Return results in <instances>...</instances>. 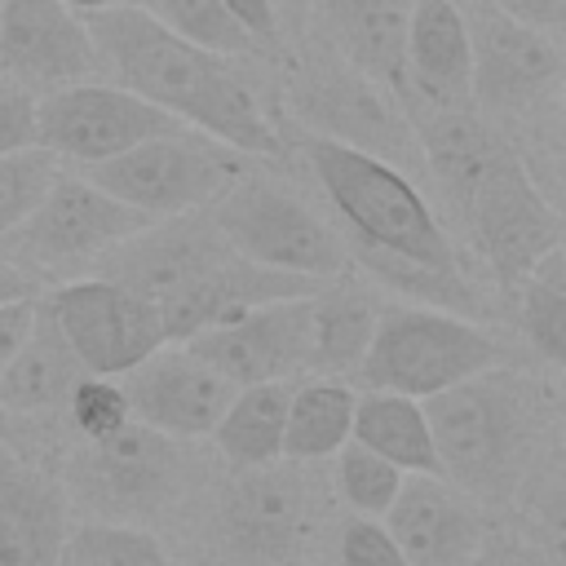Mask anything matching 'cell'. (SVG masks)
<instances>
[{"label": "cell", "instance_id": "cell-1", "mask_svg": "<svg viewBox=\"0 0 566 566\" xmlns=\"http://www.w3.org/2000/svg\"><path fill=\"white\" fill-rule=\"evenodd\" d=\"M84 22L97 49L102 80L164 106L186 128L217 137L248 159L283 150V137L256 84L239 71L243 57L212 53L172 35L133 0H115L97 13H84Z\"/></svg>", "mask_w": 566, "mask_h": 566}, {"label": "cell", "instance_id": "cell-2", "mask_svg": "<svg viewBox=\"0 0 566 566\" xmlns=\"http://www.w3.org/2000/svg\"><path fill=\"white\" fill-rule=\"evenodd\" d=\"M420 407L433 433L438 473L455 491L482 504H504L517 495L544 429V398L535 380L495 363L420 398Z\"/></svg>", "mask_w": 566, "mask_h": 566}, {"label": "cell", "instance_id": "cell-3", "mask_svg": "<svg viewBox=\"0 0 566 566\" xmlns=\"http://www.w3.org/2000/svg\"><path fill=\"white\" fill-rule=\"evenodd\" d=\"M301 150L318 190L349 230V256L402 261L433 274H464L460 248L442 230L433 203L398 164L318 133H305Z\"/></svg>", "mask_w": 566, "mask_h": 566}, {"label": "cell", "instance_id": "cell-4", "mask_svg": "<svg viewBox=\"0 0 566 566\" xmlns=\"http://www.w3.org/2000/svg\"><path fill=\"white\" fill-rule=\"evenodd\" d=\"M447 203L455 208L469 243L504 287L562 243L557 203L539 190L535 172L522 164L509 137L486 150V159L447 195Z\"/></svg>", "mask_w": 566, "mask_h": 566}, {"label": "cell", "instance_id": "cell-5", "mask_svg": "<svg viewBox=\"0 0 566 566\" xmlns=\"http://www.w3.org/2000/svg\"><path fill=\"white\" fill-rule=\"evenodd\" d=\"M155 217L142 208H128L124 199L93 186L84 172H57L49 195L0 234V256L40 279H80L93 274V265L124 243L128 234L146 230Z\"/></svg>", "mask_w": 566, "mask_h": 566}, {"label": "cell", "instance_id": "cell-6", "mask_svg": "<svg viewBox=\"0 0 566 566\" xmlns=\"http://www.w3.org/2000/svg\"><path fill=\"white\" fill-rule=\"evenodd\" d=\"M208 217L221 239L256 265L310 279H336L349 265V243L332 221L318 217L287 181H274L252 164L208 203Z\"/></svg>", "mask_w": 566, "mask_h": 566}, {"label": "cell", "instance_id": "cell-7", "mask_svg": "<svg viewBox=\"0 0 566 566\" xmlns=\"http://www.w3.org/2000/svg\"><path fill=\"white\" fill-rule=\"evenodd\" d=\"M287 111L305 133L371 150L389 164H420V142L407 106L380 80L349 66L327 44L305 49L287 71Z\"/></svg>", "mask_w": 566, "mask_h": 566}, {"label": "cell", "instance_id": "cell-8", "mask_svg": "<svg viewBox=\"0 0 566 566\" xmlns=\"http://www.w3.org/2000/svg\"><path fill=\"white\" fill-rule=\"evenodd\" d=\"M495 363H500V340L478 323H469L464 314L438 305H402L376 314L358 371L371 389L429 398Z\"/></svg>", "mask_w": 566, "mask_h": 566}, {"label": "cell", "instance_id": "cell-9", "mask_svg": "<svg viewBox=\"0 0 566 566\" xmlns=\"http://www.w3.org/2000/svg\"><path fill=\"white\" fill-rule=\"evenodd\" d=\"M248 164L252 159L230 150L226 142L199 128H177L137 142L102 164H84L75 172H84L93 186L124 199L128 208H142L150 217H172V212L208 208Z\"/></svg>", "mask_w": 566, "mask_h": 566}, {"label": "cell", "instance_id": "cell-10", "mask_svg": "<svg viewBox=\"0 0 566 566\" xmlns=\"http://www.w3.org/2000/svg\"><path fill=\"white\" fill-rule=\"evenodd\" d=\"M469 27V102L482 115H535L557 102L562 40L486 0H460Z\"/></svg>", "mask_w": 566, "mask_h": 566}, {"label": "cell", "instance_id": "cell-11", "mask_svg": "<svg viewBox=\"0 0 566 566\" xmlns=\"http://www.w3.org/2000/svg\"><path fill=\"white\" fill-rule=\"evenodd\" d=\"M44 310L93 376H124L168 340L164 314L150 296L97 274L62 279L44 296Z\"/></svg>", "mask_w": 566, "mask_h": 566}, {"label": "cell", "instance_id": "cell-12", "mask_svg": "<svg viewBox=\"0 0 566 566\" xmlns=\"http://www.w3.org/2000/svg\"><path fill=\"white\" fill-rule=\"evenodd\" d=\"M35 119H40V146L53 150L62 164H75V168L102 164V159H111L137 142L186 128L164 106H155V102H146V97L102 80V75L40 93Z\"/></svg>", "mask_w": 566, "mask_h": 566}, {"label": "cell", "instance_id": "cell-13", "mask_svg": "<svg viewBox=\"0 0 566 566\" xmlns=\"http://www.w3.org/2000/svg\"><path fill=\"white\" fill-rule=\"evenodd\" d=\"M310 495L314 486L301 482L296 473H274L270 464L243 469V478H234L217 504L221 548L234 562H252V566L292 562L310 539V522H314Z\"/></svg>", "mask_w": 566, "mask_h": 566}, {"label": "cell", "instance_id": "cell-14", "mask_svg": "<svg viewBox=\"0 0 566 566\" xmlns=\"http://www.w3.org/2000/svg\"><path fill=\"white\" fill-rule=\"evenodd\" d=\"M186 345L239 389L261 380H287L310 367V292L265 301L230 323H212L186 336Z\"/></svg>", "mask_w": 566, "mask_h": 566}, {"label": "cell", "instance_id": "cell-15", "mask_svg": "<svg viewBox=\"0 0 566 566\" xmlns=\"http://www.w3.org/2000/svg\"><path fill=\"white\" fill-rule=\"evenodd\" d=\"M97 49L84 13L62 0H4L0 9V80L27 93L97 80Z\"/></svg>", "mask_w": 566, "mask_h": 566}, {"label": "cell", "instance_id": "cell-16", "mask_svg": "<svg viewBox=\"0 0 566 566\" xmlns=\"http://www.w3.org/2000/svg\"><path fill=\"white\" fill-rule=\"evenodd\" d=\"M119 389L128 398L133 420L181 442L212 433L239 385H230L221 371L195 358L186 340H164L155 354L124 371Z\"/></svg>", "mask_w": 566, "mask_h": 566}, {"label": "cell", "instance_id": "cell-17", "mask_svg": "<svg viewBox=\"0 0 566 566\" xmlns=\"http://www.w3.org/2000/svg\"><path fill=\"white\" fill-rule=\"evenodd\" d=\"M234 248L221 239V230L212 226L208 208L195 212H172V217H155L146 230L128 234L124 243H115L93 274L124 283L142 296H150L155 305L177 296L186 283H195L203 270H212L221 256H230Z\"/></svg>", "mask_w": 566, "mask_h": 566}, {"label": "cell", "instance_id": "cell-18", "mask_svg": "<svg viewBox=\"0 0 566 566\" xmlns=\"http://www.w3.org/2000/svg\"><path fill=\"white\" fill-rule=\"evenodd\" d=\"M177 438L155 433L142 420H128L115 433L84 442V451L75 455V482L84 486V495L115 509H146L164 500L177 482Z\"/></svg>", "mask_w": 566, "mask_h": 566}, {"label": "cell", "instance_id": "cell-19", "mask_svg": "<svg viewBox=\"0 0 566 566\" xmlns=\"http://www.w3.org/2000/svg\"><path fill=\"white\" fill-rule=\"evenodd\" d=\"M385 531L407 566H464L482 539L473 504L442 473H402V486L385 509Z\"/></svg>", "mask_w": 566, "mask_h": 566}, {"label": "cell", "instance_id": "cell-20", "mask_svg": "<svg viewBox=\"0 0 566 566\" xmlns=\"http://www.w3.org/2000/svg\"><path fill=\"white\" fill-rule=\"evenodd\" d=\"M398 102L416 106H473L469 102V27L460 0H411Z\"/></svg>", "mask_w": 566, "mask_h": 566}, {"label": "cell", "instance_id": "cell-21", "mask_svg": "<svg viewBox=\"0 0 566 566\" xmlns=\"http://www.w3.org/2000/svg\"><path fill=\"white\" fill-rule=\"evenodd\" d=\"M66 539V491L0 447V566H53Z\"/></svg>", "mask_w": 566, "mask_h": 566}, {"label": "cell", "instance_id": "cell-22", "mask_svg": "<svg viewBox=\"0 0 566 566\" xmlns=\"http://www.w3.org/2000/svg\"><path fill=\"white\" fill-rule=\"evenodd\" d=\"M407 18L411 0H314L318 44H327L385 88H394V97L402 84Z\"/></svg>", "mask_w": 566, "mask_h": 566}, {"label": "cell", "instance_id": "cell-23", "mask_svg": "<svg viewBox=\"0 0 566 566\" xmlns=\"http://www.w3.org/2000/svg\"><path fill=\"white\" fill-rule=\"evenodd\" d=\"M80 376H88L84 363L71 354L66 336L57 332L53 314L40 301V310L31 318V332L22 336V345L13 349V358L0 371V407L18 411V416L66 407V394L75 389Z\"/></svg>", "mask_w": 566, "mask_h": 566}, {"label": "cell", "instance_id": "cell-24", "mask_svg": "<svg viewBox=\"0 0 566 566\" xmlns=\"http://www.w3.org/2000/svg\"><path fill=\"white\" fill-rule=\"evenodd\" d=\"M376 305L363 287L327 279L323 287L310 292V367L318 376H336V371H354L371 327H376Z\"/></svg>", "mask_w": 566, "mask_h": 566}, {"label": "cell", "instance_id": "cell-25", "mask_svg": "<svg viewBox=\"0 0 566 566\" xmlns=\"http://www.w3.org/2000/svg\"><path fill=\"white\" fill-rule=\"evenodd\" d=\"M349 438L363 442L367 451L385 455L402 473H438L433 433H429L420 398H407L394 389H371V394L354 398Z\"/></svg>", "mask_w": 566, "mask_h": 566}, {"label": "cell", "instance_id": "cell-26", "mask_svg": "<svg viewBox=\"0 0 566 566\" xmlns=\"http://www.w3.org/2000/svg\"><path fill=\"white\" fill-rule=\"evenodd\" d=\"M349 420H354V394L340 380H323V376L305 380V385L287 389L279 455L292 464L336 455L349 442Z\"/></svg>", "mask_w": 566, "mask_h": 566}, {"label": "cell", "instance_id": "cell-27", "mask_svg": "<svg viewBox=\"0 0 566 566\" xmlns=\"http://www.w3.org/2000/svg\"><path fill=\"white\" fill-rule=\"evenodd\" d=\"M287 380H261L234 389L230 407L217 420V447L234 469L274 464L283 447V411H287Z\"/></svg>", "mask_w": 566, "mask_h": 566}, {"label": "cell", "instance_id": "cell-28", "mask_svg": "<svg viewBox=\"0 0 566 566\" xmlns=\"http://www.w3.org/2000/svg\"><path fill=\"white\" fill-rule=\"evenodd\" d=\"M513 292V318L526 332V340L548 358L566 363V265H562V243L548 248L522 279L509 283Z\"/></svg>", "mask_w": 566, "mask_h": 566}, {"label": "cell", "instance_id": "cell-29", "mask_svg": "<svg viewBox=\"0 0 566 566\" xmlns=\"http://www.w3.org/2000/svg\"><path fill=\"white\" fill-rule=\"evenodd\" d=\"M137 9H146L159 27H168L172 35L212 49V53H230V57H248L256 53L252 35L226 13L221 0H133Z\"/></svg>", "mask_w": 566, "mask_h": 566}, {"label": "cell", "instance_id": "cell-30", "mask_svg": "<svg viewBox=\"0 0 566 566\" xmlns=\"http://www.w3.org/2000/svg\"><path fill=\"white\" fill-rule=\"evenodd\" d=\"M53 566H172V562L150 531L88 522L80 531H66Z\"/></svg>", "mask_w": 566, "mask_h": 566}, {"label": "cell", "instance_id": "cell-31", "mask_svg": "<svg viewBox=\"0 0 566 566\" xmlns=\"http://www.w3.org/2000/svg\"><path fill=\"white\" fill-rule=\"evenodd\" d=\"M402 486V469L389 464L385 455L367 451L363 442H345L336 451V491L340 500L354 509V513H367V517H380L389 509V500L398 495Z\"/></svg>", "mask_w": 566, "mask_h": 566}, {"label": "cell", "instance_id": "cell-32", "mask_svg": "<svg viewBox=\"0 0 566 566\" xmlns=\"http://www.w3.org/2000/svg\"><path fill=\"white\" fill-rule=\"evenodd\" d=\"M62 172V159L44 146H27V150H9L0 155V234L13 230L53 186V177Z\"/></svg>", "mask_w": 566, "mask_h": 566}, {"label": "cell", "instance_id": "cell-33", "mask_svg": "<svg viewBox=\"0 0 566 566\" xmlns=\"http://www.w3.org/2000/svg\"><path fill=\"white\" fill-rule=\"evenodd\" d=\"M66 416H71V424L84 442H97V438H106V433H115L119 424L133 420L124 389L111 376H93V371L80 376L75 389L66 394Z\"/></svg>", "mask_w": 566, "mask_h": 566}, {"label": "cell", "instance_id": "cell-34", "mask_svg": "<svg viewBox=\"0 0 566 566\" xmlns=\"http://www.w3.org/2000/svg\"><path fill=\"white\" fill-rule=\"evenodd\" d=\"M336 562L340 566H407L402 548L394 544V535L385 531V522L358 513L340 526V539H336Z\"/></svg>", "mask_w": 566, "mask_h": 566}, {"label": "cell", "instance_id": "cell-35", "mask_svg": "<svg viewBox=\"0 0 566 566\" xmlns=\"http://www.w3.org/2000/svg\"><path fill=\"white\" fill-rule=\"evenodd\" d=\"M40 146V119H35V93L22 84L0 80V155Z\"/></svg>", "mask_w": 566, "mask_h": 566}, {"label": "cell", "instance_id": "cell-36", "mask_svg": "<svg viewBox=\"0 0 566 566\" xmlns=\"http://www.w3.org/2000/svg\"><path fill=\"white\" fill-rule=\"evenodd\" d=\"M464 566H553V557L535 539H522L513 531H495V535L478 539V548L469 553Z\"/></svg>", "mask_w": 566, "mask_h": 566}, {"label": "cell", "instance_id": "cell-37", "mask_svg": "<svg viewBox=\"0 0 566 566\" xmlns=\"http://www.w3.org/2000/svg\"><path fill=\"white\" fill-rule=\"evenodd\" d=\"M226 13L252 35L256 49H274L279 44V0H221Z\"/></svg>", "mask_w": 566, "mask_h": 566}, {"label": "cell", "instance_id": "cell-38", "mask_svg": "<svg viewBox=\"0 0 566 566\" xmlns=\"http://www.w3.org/2000/svg\"><path fill=\"white\" fill-rule=\"evenodd\" d=\"M486 4L509 13V18H517V22L553 31V35H562V27H566V0H486Z\"/></svg>", "mask_w": 566, "mask_h": 566}, {"label": "cell", "instance_id": "cell-39", "mask_svg": "<svg viewBox=\"0 0 566 566\" xmlns=\"http://www.w3.org/2000/svg\"><path fill=\"white\" fill-rule=\"evenodd\" d=\"M35 310H40V296H22V301L0 305V371H4V363L13 358V349L22 345V336L31 332Z\"/></svg>", "mask_w": 566, "mask_h": 566}, {"label": "cell", "instance_id": "cell-40", "mask_svg": "<svg viewBox=\"0 0 566 566\" xmlns=\"http://www.w3.org/2000/svg\"><path fill=\"white\" fill-rule=\"evenodd\" d=\"M22 296H40V283H35L27 270H18L13 261L0 256V305L22 301Z\"/></svg>", "mask_w": 566, "mask_h": 566}, {"label": "cell", "instance_id": "cell-41", "mask_svg": "<svg viewBox=\"0 0 566 566\" xmlns=\"http://www.w3.org/2000/svg\"><path fill=\"white\" fill-rule=\"evenodd\" d=\"M66 9H75V13H97V9H106V4H115V0H62Z\"/></svg>", "mask_w": 566, "mask_h": 566}, {"label": "cell", "instance_id": "cell-42", "mask_svg": "<svg viewBox=\"0 0 566 566\" xmlns=\"http://www.w3.org/2000/svg\"><path fill=\"white\" fill-rule=\"evenodd\" d=\"M0 9H4V0H0Z\"/></svg>", "mask_w": 566, "mask_h": 566}]
</instances>
